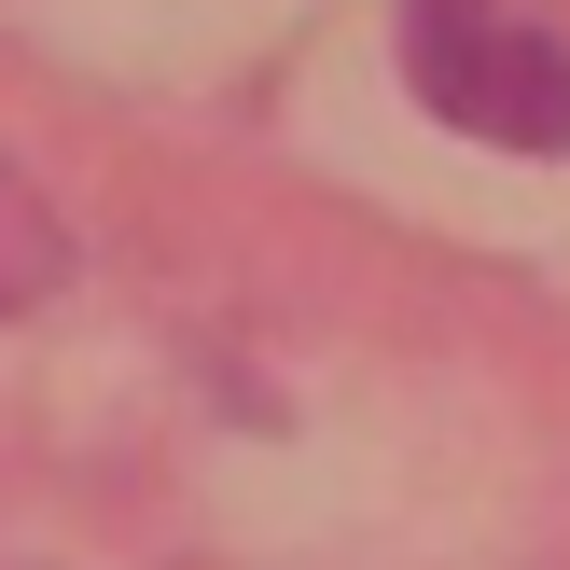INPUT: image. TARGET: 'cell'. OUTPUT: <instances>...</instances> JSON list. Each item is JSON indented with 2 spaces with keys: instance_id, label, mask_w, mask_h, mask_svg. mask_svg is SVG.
<instances>
[{
  "instance_id": "cell-1",
  "label": "cell",
  "mask_w": 570,
  "mask_h": 570,
  "mask_svg": "<svg viewBox=\"0 0 570 570\" xmlns=\"http://www.w3.org/2000/svg\"><path fill=\"white\" fill-rule=\"evenodd\" d=\"M404 83L460 139L570 154V0H404Z\"/></svg>"
},
{
  "instance_id": "cell-2",
  "label": "cell",
  "mask_w": 570,
  "mask_h": 570,
  "mask_svg": "<svg viewBox=\"0 0 570 570\" xmlns=\"http://www.w3.org/2000/svg\"><path fill=\"white\" fill-rule=\"evenodd\" d=\"M56 278H70V223L42 209V181H14V167H0V321H28Z\"/></svg>"
}]
</instances>
